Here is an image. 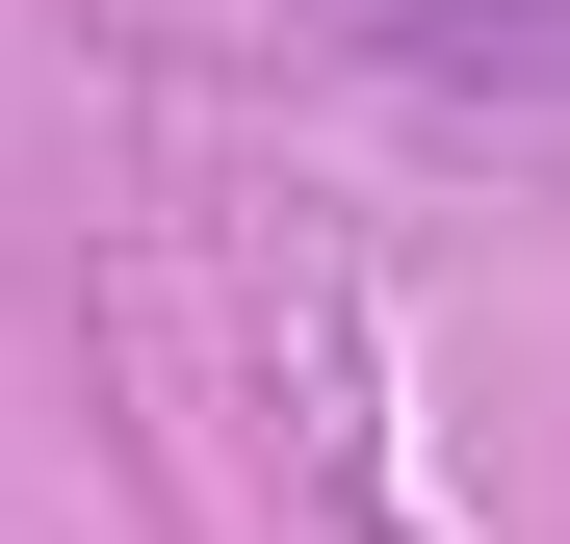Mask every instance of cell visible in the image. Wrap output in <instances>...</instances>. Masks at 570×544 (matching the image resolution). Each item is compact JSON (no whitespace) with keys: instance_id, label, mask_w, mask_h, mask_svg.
Wrapping results in <instances>:
<instances>
[{"instance_id":"cell-1","label":"cell","mask_w":570,"mask_h":544,"mask_svg":"<svg viewBox=\"0 0 570 544\" xmlns=\"http://www.w3.org/2000/svg\"><path fill=\"white\" fill-rule=\"evenodd\" d=\"M363 27H390V52H441V78H570V0H363Z\"/></svg>"}]
</instances>
